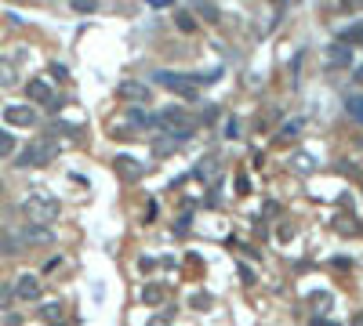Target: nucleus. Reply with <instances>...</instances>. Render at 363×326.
Returning a JSON list of instances; mask_svg holds the SVG:
<instances>
[{"instance_id":"obj_6","label":"nucleus","mask_w":363,"mask_h":326,"mask_svg":"<svg viewBox=\"0 0 363 326\" xmlns=\"http://www.w3.org/2000/svg\"><path fill=\"white\" fill-rule=\"evenodd\" d=\"M113 171H117L120 182H138V178L146 174V163H138L135 156H117L113 160Z\"/></svg>"},{"instance_id":"obj_7","label":"nucleus","mask_w":363,"mask_h":326,"mask_svg":"<svg viewBox=\"0 0 363 326\" xmlns=\"http://www.w3.org/2000/svg\"><path fill=\"white\" fill-rule=\"evenodd\" d=\"M19 232H22V239H26V247H47V243H55L51 225H29V221H26Z\"/></svg>"},{"instance_id":"obj_29","label":"nucleus","mask_w":363,"mask_h":326,"mask_svg":"<svg viewBox=\"0 0 363 326\" xmlns=\"http://www.w3.org/2000/svg\"><path fill=\"white\" fill-rule=\"evenodd\" d=\"M178 26L189 33V29H193V15H178Z\"/></svg>"},{"instance_id":"obj_16","label":"nucleus","mask_w":363,"mask_h":326,"mask_svg":"<svg viewBox=\"0 0 363 326\" xmlns=\"http://www.w3.org/2000/svg\"><path fill=\"white\" fill-rule=\"evenodd\" d=\"M349 62H353V51H349L345 44H335V47H330V65H349Z\"/></svg>"},{"instance_id":"obj_19","label":"nucleus","mask_w":363,"mask_h":326,"mask_svg":"<svg viewBox=\"0 0 363 326\" xmlns=\"http://www.w3.org/2000/svg\"><path fill=\"white\" fill-rule=\"evenodd\" d=\"M345 112H349L353 120L363 123V98H349V102H345Z\"/></svg>"},{"instance_id":"obj_5","label":"nucleus","mask_w":363,"mask_h":326,"mask_svg":"<svg viewBox=\"0 0 363 326\" xmlns=\"http://www.w3.org/2000/svg\"><path fill=\"white\" fill-rule=\"evenodd\" d=\"M117 98L135 102V105H149L153 102V91L146 84H138V80H124V84H117Z\"/></svg>"},{"instance_id":"obj_26","label":"nucleus","mask_w":363,"mask_h":326,"mask_svg":"<svg viewBox=\"0 0 363 326\" xmlns=\"http://www.w3.org/2000/svg\"><path fill=\"white\" fill-rule=\"evenodd\" d=\"M208 304H211V298H208V293H196V298H193V308H200V312H203Z\"/></svg>"},{"instance_id":"obj_32","label":"nucleus","mask_w":363,"mask_h":326,"mask_svg":"<svg viewBox=\"0 0 363 326\" xmlns=\"http://www.w3.org/2000/svg\"><path fill=\"white\" fill-rule=\"evenodd\" d=\"M94 8V0H76V11H91Z\"/></svg>"},{"instance_id":"obj_35","label":"nucleus","mask_w":363,"mask_h":326,"mask_svg":"<svg viewBox=\"0 0 363 326\" xmlns=\"http://www.w3.org/2000/svg\"><path fill=\"white\" fill-rule=\"evenodd\" d=\"M353 326H363V312H360V316H356V319H353Z\"/></svg>"},{"instance_id":"obj_21","label":"nucleus","mask_w":363,"mask_h":326,"mask_svg":"<svg viewBox=\"0 0 363 326\" xmlns=\"http://www.w3.org/2000/svg\"><path fill=\"white\" fill-rule=\"evenodd\" d=\"M341 44H363V22L353 26V29H345L341 33Z\"/></svg>"},{"instance_id":"obj_31","label":"nucleus","mask_w":363,"mask_h":326,"mask_svg":"<svg viewBox=\"0 0 363 326\" xmlns=\"http://www.w3.org/2000/svg\"><path fill=\"white\" fill-rule=\"evenodd\" d=\"M240 275H244V283H255V272H251V265H240Z\"/></svg>"},{"instance_id":"obj_2","label":"nucleus","mask_w":363,"mask_h":326,"mask_svg":"<svg viewBox=\"0 0 363 326\" xmlns=\"http://www.w3.org/2000/svg\"><path fill=\"white\" fill-rule=\"evenodd\" d=\"M55 156H58V145L51 138H37L19 153V167H47Z\"/></svg>"},{"instance_id":"obj_22","label":"nucleus","mask_w":363,"mask_h":326,"mask_svg":"<svg viewBox=\"0 0 363 326\" xmlns=\"http://www.w3.org/2000/svg\"><path fill=\"white\" fill-rule=\"evenodd\" d=\"M291 163H294V171H298V174H309V171H312V160H309V156H294Z\"/></svg>"},{"instance_id":"obj_8","label":"nucleus","mask_w":363,"mask_h":326,"mask_svg":"<svg viewBox=\"0 0 363 326\" xmlns=\"http://www.w3.org/2000/svg\"><path fill=\"white\" fill-rule=\"evenodd\" d=\"M11 286H15V298H19V301H37L40 298V280L33 272H22Z\"/></svg>"},{"instance_id":"obj_17","label":"nucleus","mask_w":363,"mask_h":326,"mask_svg":"<svg viewBox=\"0 0 363 326\" xmlns=\"http://www.w3.org/2000/svg\"><path fill=\"white\" fill-rule=\"evenodd\" d=\"M11 153H15V135H8V130L0 127V160L11 156Z\"/></svg>"},{"instance_id":"obj_4","label":"nucleus","mask_w":363,"mask_h":326,"mask_svg":"<svg viewBox=\"0 0 363 326\" xmlns=\"http://www.w3.org/2000/svg\"><path fill=\"white\" fill-rule=\"evenodd\" d=\"M156 84L167 87V91H175V94H182V98H196L193 76H182V73H156Z\"/></svg>"},{"instance_id":"obj_20","label":"nucleus","mask_w":363,"mask_h":326,"mask_svg":"<svg viewBox=\"0 0 363 326\" xmlns=\"http://www.w3.org/2000/svg\"><path fill=\"white\" fill-rule=\"evenodd\" d=\"M335 228H338V232H349V236H353V232H360V225H356V218H353V214H349V218L341 214V218L335 221Z\"/></svg>"},{"instance_id":"obj_34","label":"nucleus","mask_w":363,"mask_h":326,"mask_svg":"<svg viewBox=\"0 0 363 326\" xmlns=\"http://www.w3.org/2000/svg\"><path fill=\"white\" fill-rule=\"evenodd\" d=\"M146 326H171V323H167V319H160V316H153V319H149Z\"/></svg>"},{"instance_id":"obj_9","label":"nucleus","mask_w":363,"mask_h":326,"mask_svg":"<svg viewBox=\"0 0 363 326\" xmlns=\"http://www.w3.org/2000/svg\"><path fill=\"white\" fill-rule=\"evenodd\" d=\"M26 250V239L19 228H0V254L4 257H19Z\"/></svg>"},{"instance_id":"obj_23","label":"nucleus","mask_w":363,"mask_h":326,"mask_svg":"<svg viewBox=\"0 0 363 326\" xmlns=\"http://www.w3.org/2000/svg\"><path fill=\"white\" fill-rule=\"evenodd\" d=\"M298 127H302V123H283V130H280V141L294 138V135H298Z\"/></svg>"},{"instance_id":"obj_10","label":"nucleus","mask_w":363,"mask_h":326,"mask_svg":"<svg viewBox=\"0 0 363 326\" xmlns=\"http://www.w3.org/2000/svg\"><path fill=\"white\" fill-rule=\"evenodd\" d=\"M4 120H8L11 127H33V123H37V112L29 109V105H8V109H4Z\"/></svg>"},{"instance_id":"obj_11","label":"nucleus","mask_w":363,"mask_h":326,"mask_svg":"<svg viewBox=\"0 0 363 326\" xmlns=\"http://www.w3.org/2000/svg\"><path fill=\"white\" fill-rule=\"evenodd\" d=\"M193 174L200 178V182H214V178L222 174V160H218V156H208V160H200L196 167H193Z\"/></svg>"},{"instance_id":"obj_12","label":"nucleus","mask_w":363,"mask_h":326,"mask_svg":"<svg viewBox=\"0 0 363 326\" xmlns=\"http://www.w3.org/2000/svg\"><path fill=\"white\" fill-rule=\"evenodd\" d=\"M15 84H19V69H15V62L11 58H0V87L11 91Z\"/></svg>"},{"instance_id":"obj_25","label":"nucleus","mask_w":363,"mask_h":326,"mask_svg":"<svg viewBox=\"0 0 363 326\" xmlns=\"http://www.w3.org/2000/svg\"><path fill=\"white\" fill-rule=\"evenodd\" d=\"M226 138H240V123H236V120L226 123Z\"/></svg>"},{"instance_id":"obj_3","label":"nucleus","mask_w":363,"mask_h":326,"mask_svg":"<svg viewBox=\"0 0 363 326\" xmlns=\"http://www.w3.org/2000/svg\"><path fill=\"white\" fill-rule=\"evenodd\" d=\"M26 98H29V102H37V105H44V109H51V112L62 109V98H55L44 80H29V84H26Z\"/></svg>"},{"instance_id":"obj_24","label":"nucleus","mask_w":363,"mask_h":326,"mask_svg":"<svg viewBox=\"0 0 363 326\" xmlns=\"http://www.w3.org/2000/svg\"><path fill=\"white\" fill-rule=\"evenodd\" d=\"M236 189H240V196H247L251 192V178L247 174H236Z\"/></svg>"},{"instance_id":"obj_27","label":"nucleus","mask_w":363,"mask_h":326,"mask_svg":"<svg viewBox=\"0 0 363 326\" xmlns=\"http://www.w3.org/2000/svg\"><path fill=\"white\" fill-rule=\"evenodd\" d=\"M280 239H283V243L294 239V225H283V228H280Z\"/></svg>"},{"instance_id":"obj_33","label":"nucleus","mask_w":363,"mask_h":326,"mask_svg":"<svg viewBox=\"0 0 363 326\" xmlns=\"http://www.w3.org/2000/svg\"><path fill=\"white\" fill-rule=\"evenodd\" d=\"M149 8H167V4H175V0H146Z\"/></svg>"},{"instance_id":"obj_1","label":"nucleus","mask_w":363,"mask_h":326,"mask_svg":"<svg viewBox=\"0 0 363 326\" xmlns=\"http://www.w3.org/2000/svg\"><path fill=\"white\" fill-rule=\"evenodd\" d=\"M22 214H26L29 225H55L58 214H62V207H58L55 196H47V192L37 189V192H29L22 200Z\"/></svg>"},{"instance_id":"obj_14","label":"nucleus","mask_w":363,"mask_h":326,"mask_svg":"<svg viewBox=\"0 0 363 326\" xmlns=\"http://www.w3.org/2000/svg\"><path fill=\"white\" fill-rule=\"evenodd\" d=\"M309 304L316 308V312H330V308H335V293H327V290H316L309 298Z\"/></svg>"},{"instance_id":"obj_15","label":"nucleus","mask_w":363,"mask_h":326,"mask_svg":"<svg viewBox=\"0 0 363 326\" xmlns=\"http://www.w3.org/2000/svg\"><path fill=\"white\" fill-rule=\"evenodd\" d=\"M62 312H66V304H62V301H47V304L40 308V319H44V323H58Z\"/></svg>"},{"instance_id":"obj_30","label":"nucleus","mask_w":363,"mask_h":326,"mask_svg":"<svg viewBox=\"0 0 363 326\" xmlns=\"http://www.w3.org/2000/svg\"><path fill=\"white\" fill-rule=\"evenodd\" d=\"M51 76H55V80H66V65L55 62V65H51Z\"/></svg>"},{"instance_id":"obj_28","label":"nucleus","mask_w":363,"mask_h":326,"mask_svg":"<svg viewBox=\"0 0 363 326\" xmlns=\"http://www.w3.org/2000/svg\"><path fill=\"white\" fill-rule=\"evenodd\" d=\"M138 268H142V272H153V268H156V261H153V257H142V261H138Z\"/></svg>"},{"instance_id":"obj_13","label":"nucleus","mask_w":363,"mask_h":326,"mask_svg":"<svg viewBox=\"0 0 363 326\" xmlns=\"http://www.w3.org/2000/svg\"><path fill=\"white\" fill-rule=\"evenodd\" d=\"M164 298H167V290L160 283H146V286H142V301H146V304H164Z\"/></svg>"},{"instance_id":"obj_18","label":"nucleus","mask_w":363,"mask_h":326,"mask_svg":"<svg viewBox=\"0 0 363 326\" xmlns=\"http://www.w3.org/2000/svg\"><path fill=\"white\" fill-rule=\"evenodd\" d=\"M11 301H15V286L11 283H0V312H8Z\"/></svg>"}]
</instances>
